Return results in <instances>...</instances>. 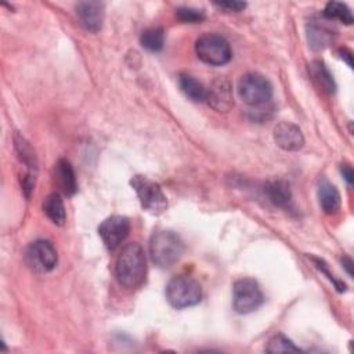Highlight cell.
<instances>
[{
  "label": "cell",
  "mask_w": 354,
  "mask_h": 354,
  "mask_svg": "<svg viewBox=\"0 0 354 354\" xmlns=\"http://www.w3.org/2000/svg\"><path fill=\"white\" fill-rule=\"evenodd\" d=\"M116 278L127 289L141 286L147 275V260L142 248L137 242L127 243L116 260Z\"/></svg>",
  "instance_id": "cell-1"
},
{
  "label": "cell",
  "mask_w": 354,
  "mask_h": 354,
  "mask_svg": "<svg viewBox=\"0 0 354 354\" xmlns=\"http://www.w3.org/2000/svg\"><path fill=\"white\" fill-rule=\"evenodd\" d=\"M178 84L181 87V91L192 101H196V102L206 101V87L194 76L187 73L180 75Z\"/></svg>",
  "instance_id": "cell-18"
},
{
  "label": "cell",
  "mask_w": 354,
  "mask_h": 354,
  "mask_svg": "<svg viewBox=\"0 0 354 354\" xmlns=\"http://www.w3.org/2000/svg\"><path fill=\"white\" fill-rule=\"evenodd\" d=\"M76 15L88 32H98L104 21V4L100 1H82L76 6Z\"/></svg>",
  "instance_id": "cell-11"
},
{
  "label": "cell",
  "mask_w": 354,
  "mask_h": 354,
  "mask_svg": "<svg viewBox=\"0 0 354 354\" xmlns=\"http://www.w3.org/2000/svg\"><path fill=\"white\" fill-rule=\"evenodd\" d=\"M214 6L228 11H241L242 8H245L246 4L242 1H220V3H214Z\"/></svg>",
  "instance_id": "cell-24"
},
{
  "label": "cell",
  "mask_w": 354,
  "mask_h": 354,
  "mask_svg": "<svg viewBox=\"0 0 354 354\" xmlns=\"http://www.w3.org/2000/svg\"><path fill=\"white\" fill-rule=\"evenodd\" d=\"M43 210L46 216L57 225H62L66 220V212L64 201L58 192H53L46 196L43 202Z\"/></svg>",
  "instance_id": "cell-17"
},
{
  "label": "cell",
  "mask_w": 354,
  "mask_h": 354,
  "mask_svg": "<svg viewBox=\"0 0 354 354\" xmlns=\"http://www.w3.org/2000/svg\"><path fill=\"white\" fill-rule=\"evenodd\" d=\"M274 140L277 145L285 151H299L304 144L301 130L290 122H281L277 124L274 129Z\"/></svg>",
  "instance_id": "cell-12"
},
{
  "label": "cell",
  "mask_w": 354,
  "mask_h": 354,
  "mask_svg": "<svg viewBox=\"0 0 354 354\" xmlns=\"http://www.w3.org/2000/svg\"><path fill=\"white\" fill-rule=\"evenodd\" d=\"M25 260L36 272H48L57 264V250L50 241L37 239L28 246Z\"/></svg>",
  "instance_id": "cell-8"
},
{
  "label": "cell",
  "mask_w": 354,
  "mask_h": 354,
  "mask_svg": "<svg viewBox=\"0 0 354 354\" xmlns=\"http://www.w3.org/2000/svg\"><path fill=\"white\" fill-rule=\"evenodd\" d=\"M166 299L176 308H187L201 301L202 289L194 278L178 275L169 281L166 286Z\"/></svg>",
  "instance_id": "cell-3"
},
{
  "label": "cell",
  "mask_w": 354,
  "mask_h": 354,
  "mask_svg": "<svg viewBox=\"0 0 354 354\" xmlns=\"http://www.w3.org/2000/svg\"><path fill=\"white\" fill-rule=\"evenodd\" d=\"M14 145H15V151L18 153L19 160L26 166V173L24 176V181H22V188L26 194V196L30 195L33 185H35V178H36V171H37V160H36V155L35 151L32 149V147L29 145V142L21 137L19 134L14 136Z\"/></svg>",
  "instance_id": "cell-10"
},
{
  "label": "cell",
  "mask_w": 354,
  "mask_h": 354,
  "mask_svg": "<svg viewBox=\"0 0 354 354\" xmlns=\"http://www.w3.org/2000/svg\"><path fill=\"white\" fill-rule=\"evenodd\" d=\"M195 53L201 61L220 66L231 59V47L225 37L217 33H205L195 43Z\"/></svg>",
  "instance_id": "cell-4"
},
{
  "label": "cell",
  "mask_w": 354,
  "mask_h": 354,
  "mask_svg": "<svg viewBox=\"0 0 354 354\" xmlns=\"http://www.w3.org/2000/svg\"><path fill=\"white\" fill-rule=\"evenodd\" d=\"M340 171H342V174H343L344 180L351 185V184H353V177H354L351 166H348V165H343V166H342V169H340Z\"/></svg>",
  "instance_id": "cell-25"
},
{
  "label": "cell",
  "mask_w": 354,
  "mask_h": 354,
  "mask_svg": "<svg viewBox=\"0 0 354 354\" xmlns=\"http://www.w3.org/2000/svg\"><path fill=\"white\" fill-rule=\"evenodd\" d=\"M141 46L148 51H160L165 44V32L160 28H152L142 32L140 37Z\"/></svg>",
  "instance_id": "cell-19"
},
{
  "label": "cell",
  "mask_w": 354,
  "mask_h": 354,
  "mask_svg": "<svg viewBox=\"0 0 354 354\" xmlns=\"http://www.w3.org/2000/svg\"><path fill=\"white\" fill-rule=\"evenodd\" d=\"M324 15L326 18H335L339 19L340 22L346 24V25H351L353 24V14L350 11V8L344 4V3H339V1H329L325 6L324 10Z\"/></svg>",
  "instance_id": "cell-20"
},
{
  "label": "cell",
  "mask_w": 354,
  "mask_h": 354,
  "mask_svg": "<svg viewBox=\"0 0 354 354\" xmlns=\"http://www.w3.org/2000/svg\"><path fill=\"white\" fill-rule=\"evenodd\" d=\"M176 15L183 22H191V24H196V22H201V21L205 19V11L198 10V8H192V7H180V8H177Z\"/></svg>",
  "instance_id": "cell-23"
},
{
  "label": "cell",
  "mask_w": 354,
  "mask_h": 354,
  "mask_svg": "<svg viewBox=\"0 0 354 354\" xmlns=\"http://www.w3.org/2000/svg\"><path fill=\"white\" fill-rule=\"evenodd\" d=\"M130 221L123 216H111L98 227V234L109 250L116 249L129 235Z\"/></svg>",
  "instance_id": "cell-9"
},
{
  "label": "cell",
  "mask_w": 354,
  "mask_h": 354,
  "mask_svg": "<svg viewBox=\"0 0 354 354\" xmlns=\"http://www.w3.org/2000/svg\"><path fill=\"white\" fill-rule=\"evenodd\" d=\"M342 263H343V266H344L347 274H348V275H353V261H351V259L347 257V256H344V257L342 259Z\"/></svg>",
  "instance_id": "cell-26"
},
{
  "label": "cell",
  "mask_w": 354,
  "mask_h": 354,
  "mask_svg": "<svg viewBox=\"0 0 354 354\" xmlns=\"http://www.w3.org/2000/svg\"><path fill=\"white\" fill-rule=\"evenodd\" d=\"M318 199L325 213H335L340 207V194L326 178H322L318 183Z\"/></svg>",
  "instance_id": "cell-15"
},
{
  "label": "cell",
  "mask_w": 354,
  "mask_h": 354,
  "mask_svg": "<svg viewBox=\"0 0 354 354\" xmlns=\"http://www.w3.org/2000/svg\"><path fill=\"white\" fill-rule=\"evenodd\" d=\"M263 292L252 278H242L234 283L232 306L239 314H249L263 304Z\"/></svg>",
  "instance_id": "cell-7"
},
{
  "label": "cell",
  "mask_w": 354,
  "mask_h": 354,
  "mask_svg": "<svg viewBox=\"0 0 354 354\" xmlns=\"http://www.w3.org/2000/svg\"><path fill=\"white\" fill-rule=\"evenodd\" d=\"M340 53L347 58V64H348V66H351V53H350L348 50H346V48L340 50ZM343 55H342V57H343Z\"/></svg>",
  "instance_id": "cell-27"
},
{
  "label": "cell",
  "mask_w": 354,
  "mask_h": 354,
  "mask_svg": "<svg viewBox=\"0 0 354 354\" xmlns=\"http://www.w3.org/2000/svg\"><path fill=\"white\" fill-rule=\"evenodd\" d=\"M133 189L136 191L141 206L151 214H160L167 207L166 196L160 187L144 176H134L130 180Z\"/></svg>",
  "instance_id": "cell-6"
},
{
  "label": "cell",
  "mask_w": 354,
  "mask_h": 354,
  "mask_svg": "<svg viewBox=\"0 0 354 354\" xmlns=\"http://www.w3.org/2000/svg\"><path fill=\"white\" fill-rule=\"evenodd\" d=\"M267 353H299L300 348L296 347L292 340L285 337L283 335H277L272 339H270L267 347Z\"/></svg>",
  "instance_id": "cell-21"
},
{
  "label": "cell",
  "mask_w": 354,
  "mask_h": 354,
  "mask_svg": "<svg viewBox=\"0 0 354 354\" xmlns=\"http://www.w3.org/2000/svg\"><path fill=\"white\" fill-rule=\"evenodd\" d=\"M238 93L242 101L252 106H260L272 97V86L260 73H246L238 83Z\"/></svg>",
  "instance_id": "cell-5"
},
{
  "label": "cell",
  "mask_w": 354,
  "mask_h": 354,
  "mask_svg": "<svg viewBox=\"0 0 354 354\" xmlns=\"http://www.w3.org/2000/svg\"><path fill=\"white\" fill-rule=\"evenodd\" d=\"M313 75H314V77H317V79L319 80L321 86H322L325 90H328L329 93L335 90L333 79H332L330 73L328 72V69L325 68L324 64L315 62V64L313 65Z\"/></svg>",
  "instance_id": "cell-22"
},
{
  "label": "cell",
  "mask_w": 354,
  "mask_h": 354,
  "mask_svg": "<svg viewBox=\"0 0 354 354\" xmlns=\"http://www.w3.org/2000/svg\"><path fill=\"white\" fill-rule=\"evenodd\" d=\"M149 253L152 261L159 268H169L183 256L184 243L173 231H158L151 238Z\"/></svg>",
  "instance_id": "cell-2"
},
{
  "label": "cell",
  "mask_w": 354,
  "mask_h": 354,
  "mask_svg": "<svg viewBox=\"0 0 354 354\" xmlns=\"http://www.w3.org/2000/svg\"><path fill=\"white\" fill-rule=\"evenodd\" d=\"M206 102L217 111H228L234 104L231 84L225 79H217L206 88Z\"/></svg>",
  "instance_id": "cell-13"
},
{
  "label": "cell",
  "mask_w": 354,
  "mask_h": 354,
  "mask_svg": "<svg viewBox=\"0 0 354 354\" xmlns=\"http://www.w3.org/2000/svg\"><path fill=\"white\" fill-rule=\"evenodd\" d=\"M264 194L268 201L279 207H286L292 201L289 184L283 180H272L264 185Z\"/></svg>",
  "instance_id": "cell-16"
},
{
  "label": "cell",
  "mask_w": 354,
  "mask_h": 354,
  "mask_svg": "<svg viewBox=\"0 0 354 354\" xmlns=\"http://www.w3.org/2000/svg\"><path fill=\"white\" fill-rule=\"evenodd\" d=\"M54 177H55V183L58 184L59 189L65 195L71 196L77 191L75 171L66 159H59L57 162V165L54 167Z\"/></svg>",
  "instance_id": "cell-14"
}]
</instances>
